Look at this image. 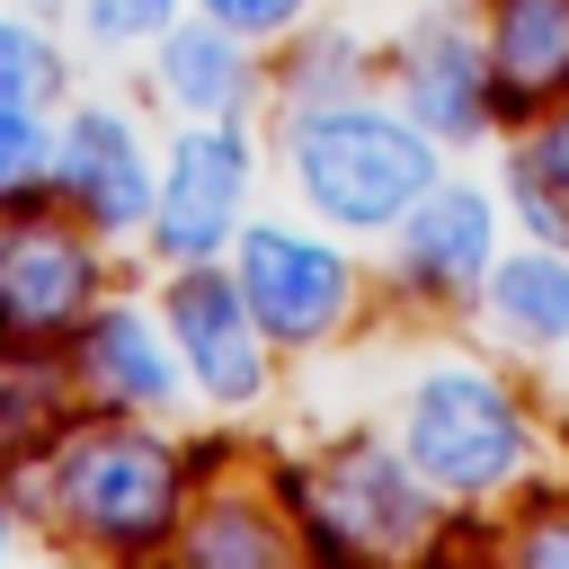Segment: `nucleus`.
Segmentation results:
<instances>
[{
  "instance_id": "f257e3e1",
  "label": "nucleus",
  "mask_w": 569,
  "mask_h": 569,
  "mask_svg": "<svg viewBox=\"0 0 569 569\" xmlns=\"http://www.w3.org/2000/svg\"><path fill=\"white\" fill-rule=\"evenodd\" d=\"M284 169L302 187V204L347 231V240H382L436 178L445 151L418 116L373 107V98H311L284 116Z\"/></svg>"
},
{
  "instance_id": "f03ea898",
  "label": "nucleus",
  "mask_w": 569,
  "mask_h": 569,
  "mask_svg": "<svg viewBox=\"0 0 569 569\" xmlns=\"http://www.w3.org/2000/svg\"><path fill=\"white\" fill-rule=\"evenodd\" d=\"M178 480H187L178 445L142 436V427H62L53 453H44L53 516L98 551H160L187 516Z\"/></svg>"
},
{
  "instance_id": "7ed1b4c3",
  "label": "nucleus",
  "mask_w": 569,
  "mask_h": 569,
  "mask_svg": "<svg viewBox=\"0 0 569 569\" xmlns=\"http://www.w3.org/2000/svg\"><path fill=\"white\" fill-rule=\"evenodd\" d=\"M400 453L445 498H498L533 462V418H525V400L489 365L436 356L409 382V400H400Z\"/></svg>"
},
{
  "instance_id": "20e7f679",
  "label": "nucleus",
  "mask_w": 569,
  "mask_h": 569,
  "mask_svg": "<svg viewBox=\"0 0 569 569\" xmlns=\"http://www.w3.org/2000/svg\"><path fill=\"white\" fill-rule=\"evenodd\" d=\"M249 178H258V151L240 133V116H187V133L169 142L160 187H151V258L160 267L222 258L249 222Z\"/></svg>"
},
{
  "instance_id": "39448f33",
  "label": "nucleus",
  "mask_w": 569,
  "mask_h": 569,
  "mask_svg": "<svg viewBox=\"0 0 569 569\" xmlns=\"http://www.w3.org/2000/svg\"><path fill=\"white\" fill-rule=\"evenodd\" d=\"M231 249H240L231 276H240V293H249V311L276 347H320L329 329H347L356 267H347L338 240H320L302 222H240Z\"/></svg>"
},
{
  "instance_id": "423d86ee",
  "label": "nucleus",
  "mask_w": 569,
  "mask_h": 569,
  "mask_svg": "<svg viewBox=\"0 0 569 569\" xmlns=\"http://www.w3.org/2000/svg\"><path fill=\"white\" fill-rule=\"evenodd\" d=\"M107 293L98 231L71 213H9L0 222V347H36L53 329H80Z\"/></svg>"
},
{
  "instance_id": "0eeeda50",
  "label": "nucleus",
  "mask_w": 569,
  "mask_h": 569,
  "mask_svg": "<svg viewBox=\"0 0 569 569\" xmlns=\"http://www.w3.org/2000/svg\"><path fill=\"white\" fill-rule=\"evenodd\" d=\"M160 320H169V347H178L187 382L213 409H249L267 391V329H258V311H249V293H240L231 267H213V258L169 267Z\"/></svg>"
},
{
  "instance_id": "6e6552de",
  "label": "nucleus",
  "mask_w": 569,
  "mask_h": 569,
  "mask_svg": "<svg viewBox=\"0 0 569 569\" xmlns=\"http://www.w3.org/2000/svg\"><path fill=\"white\" fill-rule=\"evenodd\" d=\"M302 516L320 525V551H427L436 542V489L391 445H338Z\"/></svg>"
},
{
  "instance_id": "1a4fd4ad",
  "label": "nucleus",
  "mask_w": 569,
  "mask_h": 569,
  "mask_svg": "<svg viewBox=\"0 0 569 569\" xmlns=\"http://www.w3.org/2000/svg\"><path fill=\"white\" fill-rule=\"evenodd\" d=\"M53 187H62V204H71L98 240L142 231V222H151V187H160V169H151V142H142L133 107H116V98L71 107L62 133H53Z\"/></svg>"
},
{
  "instance_id": "9d476101",
  "label": "nucleus",
  "mask_w": 569,
  "mask_h": 569,
  "mask_svg": "<svg viewBox=\"0 0 569 569\" xmlns=\"http://www.w3.org/2000/svg\"><path fill=\"white\" fill-rule=\"evenodd\" d=\"M391 89L400 116H418L436 142H480L498 124V89H489V36L462 27L453 9H418L391 44Z\"/></svg>"
},
{
  "instance_id": "9b49d317",
  "label": "nucleus",
  "mask_w": 569,
  "mask_h": 569,
  "mask_svg": "<svg viewBox=\"0 0 569 569\" xmlns=\"http://www.w3.org/2000/svg\"><path fill=\"white\" fill-rule=\"evenodd\" d=\"M489 258H498V204L462 178H436L400 222H391V267L418 302H471L489 284Z\"/></svg>"
},
{
  "instance_id": "f8f14e48",
  "label": "nucleus",
  "mask_w": 569,
  "mask_h": 569,
  "mask_svg": "<svg viewBox=\"0 0 569 569\" xmlns=\"http://www.w3.org/2000/svg\"><path fill=\"white\" fill-rule=\"evenodd\" d=\"M489 89L498 124L569 98V0H489Z\"/></svg>"
},
{
  "instance_id": "ddd939ff",
  "label": "nucleus",
  "mask_w": 569,
  "mask_h": 569,
  "mask_svg": "<svg viewBox=\"0 0 569 569\" xmlns=\"http://www.w3.org/2000/svg\"><path fill=\"white\" fill-rule=\"evenodd\" d=\"M80 382L116 409H169L178 400V347L133 311V302H98L80 320Z\"/></svg>"
},
{
  "instance_id": "4468645a",
  "label": "nucleus",
  "mask_w": 569,
  "mask_h": 569,
  "mask_svg": "<svg viewBox=\"0 0 569 569\" xmlns=\"http://www.w3.org/2000/svg\"><path fill=\"white\" fill-rule=\"evenodd\" d=\"M160 98H169L178 116H249V98H258L249 36H231V27H213V18L160 27Z\"/></svg>"
},
{
  "instance_id": "2eb2a0df",
  "label": "nucleus",
  "mask_w": 569,
  "mask_h": 569,
  "mask_svg": "<svg viewBox=\"0 0 569 569\" xmlns=\"http://www.w3.org/2000/svg\"><path fill=\"white\" fill-rule=\"evenodd\" d=\"M480 302H489V320L516 347H560L569 338V258H560V240L516 249V258H489Z\"/></svg>"
},
{
  "instance_id": "dca6fc26",
  "label": "nucleus",
  "mask_w": 569,
  "mask_h": 569,
  "mask_svg": "<svg viewBox=\"0 0 569 569\" xmlns=\"http://www.w3.org/2000/svg\"><path fill=\"white\" fill-rule=\"evenodd\" d=\"M71 427V382L27 356V347H0V462H27V453H53V436Z\"/></svg>"
},
{
  "instance_id": "f3484780",
  "label": "nucleus",
  "mask_w": 569,
  "mask_h": 569,
  "mask_svg": "<svg viewBox=\"0 0 569 569\" xmlns=\"http://www.w3.org/2000/svg\"><path fill=\"white\" fill-rule=\"evenodd\" d=\"M507 204L525 213L533 240H569V98H551L542 133L507 151Z\"/></svg>"
},
{
  "instance_id": "a211bd4d",
  "label": "nucleus",
  "mask_w": 569,
  "mask_h": 569,
  "mask_svg": "<svg viewBox=\"0 0 569 569\" xmlns=\"http://www.w3.org/2000/svg\"><path fill=\"white\" fill-rule=\"evenodd\" d=\"M178 551H187V560H213V569H267V560L293 551V533L267 525L249 498H222V507H204V516L178 533Z\"/></svg>"
},
{
  "instance_id": "6ab92c4d",
  "label": "nucleus",
  "mask_w": 569,
  "mask_h": 569,
  "mask_svg": "<svg viewBox=\"0 0 569 569\" xmlns=\"http://www.w3.org/2000/svg\"><path fill=\"white\" fill-rule=\"evenodd\" d=\"M62 89H71V62H62L53 27L44 18H0V107L44 116V107H62Z\"/></svg>"
},
{
  "instance_id": "aec40b11",
  "label": "nucleus",
  "mask_w": 569,
  "mask_h": 569,
  "mask_svg": "<svg viewBox=\"0 0 569 569\" xmlns=\"http://www.w3.org/2000/svg\"><path fill=\"white\" fill-rule=\"evenodd\" d=\"M44 178H53V133H44V116L0 107V204H18V196L44 187Z\"/></svg>"
},
{
  "instance_id": "412c9836",
  "label": "nucleus",
  "mask_w": 569,
  "mask_h": 569,
  "mask_svg": "<svg viewBox=\"0 0 569 569\" xmlns=\"http://www.w3.org/2000/svg\"><path fill=\"white\" fill-rule=\"evenodd\" d=\"M196 18L267 44V36H302V27H311V0H196Z\"/></svg>"
},
{
  "instance_id": "4be33fe9",
  "label": "nucleus",
  "mask_w": 569,
  "mask_h": 569,
  "mask_svg": "<svg viewBox=\"0 0 569 569\" xmlns=\"http://www.w3.org/2000/svg\"><path fill=\"white\" fill-rule=\"evenodd\" d=\"M169 9L178 0H80V36L89 44H142L169 27Z\"/></svg>"
},
{
  "instance_id": "5701e85b",
  "label": "nucleus",
  "mask_w": 569,
  "mask_h": 569,
  "mask_svg": "<svg viewBox=\"0 0 569 569\" xmlns=\"http://www.w3.org/2000/svg\"><path fill=\"white\" fill-rule=\"evenodd\" d=\"M516 560H569V507H551V516L516 542Z\"/></svg>"
},
{
  "instance_id": "b1692460",
  "label": "nucleus",
  "mask_w": 569,
  "mask_h": 569,
  "mask_svg": "<svg viewBox=\"0 0 569 569\" xmlns=\"http://www.w3.org/2000/svg\"><path fill=\"white\" fill-rule=\"evenodd\" d=\"M18 551V516H9V489H0V560Z\"/></svg>"
}]
</instances>
